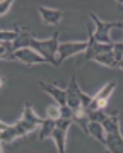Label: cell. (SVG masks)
I'll list each match as a JSON object with an SVG mask.
<instances>
[{
  "label": "cell",
  "mask_w": 123,
  "mask_h": 153,
  "mask_svg": "<svg viewBox=\"0 0 123 153\" xmlns=\"http://www.w3.org/2000/svg\"><path fill=\"white\" fill-rule=\"evenodd\" d=\"M115 88H116V82H110L106 85H103L99 92L92 95V102H91L89 109L87 111H104V107L108 105V100L111 97V94L115 92Z\"/></svg>",
  "instance_id": "cell-8"
},
{
  "label": "cell",
  "mask_w": 123,
  "mask_h": 153,
  "mask_svg": "<svg viewBox=\"0 0 123 153\" xmlns=\"http://www.w3.org/2000/svg\"><path fill=\"white\" fill-rule=\"evenodd\" d=\"M39 16H41V21L45 24H50V26H58L62 22V17H63V12L58 10V9H48V7H39Z\"/></svg>",
  "instance_id": "cell-12"
},
{
  "label": "cell",
  "mask_w": 123,
  "mask_h": 153,
  "mask_svg": "<svg viewBox=\"0 0 123 153\" xmlns=\"http://www.w3.org/2000/svg\"><path fill=\"white\" fill-rule=\"evenodd\" d=\"M91 102H92V97L80 90L75 76H72L70 83H68V87H67V105L74 112H77V114H86L87 109H89Z\"/></svg>",
  "instance_id": "cell-2"
},
{
  "label": "cell",
  "mask_w": 123,
  "mask_h": 153,
  "mask_svg": "<svg viewBox=\"0 0 123 153\" xmlns=\"http://www.w3.org/2000/svg\"><path fill=\"white\" fill-rule=\"evenodd\" d=\"M14 53H16V49H14L12 43H2V46H0V58L2 60H14Z\"/></svg>",
  "instance_id": "cell-19"
},
{
  "label": "cell",
  "mask_w": 123,
  "mask_h": 153,
  "mask_svg": "<svg viewBox=\"0 0 123 153\" xmlns=\"http://www.w3.org/2000/svg\"><path fill=\"white\" fill-rule=\"evenodd\" d=\"M58 38H60V31H55L50 39L41 41V39L34 38L33 43H31V48H33L36 53H39V55L43 56V58L53 66H58V63H56L58 48H60V41H58Z\"/></svg>",
  "instance_id": "cell-3"
},
{
  "label": "cell",
  "mask_w": 123,
  "mask_h": 153,
  "mask_svg": "<svg viewBox=\"0 0 123 153\" xmlns=\"http://www.w3.org/2000/svg\"><path fill=\"white\" fill-rule=\"evenodd\" d=\"M89 46H87V49H86V53L82 55V58L77 61V66L84 65V63H87V61H96V58L101 55V53H106V51H111L113 49V44H101L96 41L94 38V31H91L89 33Z\"/></svg>",
  "instance_id": "cell-6"
},
{
  "label": "cell",
  "mask_w": 123,
  "mask_h": 153,
  "mask_svg": "<svg viewBox=\"0 0 123 153\" xmlns=\"http://www.w3.org/2000/svg\"><path fill=\"white\" fill-rule=\"evenodd\" d=\"M45 123V117H39L33 112L31 109V104H26L24 105V112H22V119L17 121L14 128H16V133H17V138H22L29 133H33L34 129L41 128V124Z\"/></svg>",
  "instance_id": "cell-4"
},
{
  "label": "cell",
  "mask_w": 123,
  "mask_h": 153,
  "mask_svg": "<svg viewBox=\"0 0 123 153\" xmlns=\"http://www.w3.org/2000/svg\"><path fill=\"white\" fill-rule=\"evenodd\" d=\"M96 61L99 65H104V66H110V68H116V61H115V55H113V49L111 51H106V53H101Z\"/></svg>",
  "instance_id": "cell-17"
},
{
  "label": "cell",
  "mask_w": 123,
  "mask_h": 153,
  "mask_svg": "<svg viewBox=\"0 0 123 153\" xmlns=\"http://www.w3.org/2000/svg\"><path fill=\"white\" fill-rule=\"evenodd\" d=\"M38 85L41 87L43 92L51 95V99H55L56 105H60V107H65V105H67V88L58 87L56 83H46V82H43V80H39Z\"/></svg>",
  "instance_id": "cell-10"
},
{
  "label": "cell",
  "mask_w": 123,
  "mask_h": 153,
  "mask_svg": "<svg viewBox=\"0 0 123 153\" xmlns=\"http://www.w3.org/2000/svg\"><path fill=\"white\" fill-rule=\"evenodd\" d=\"M12 5V0H4V2H0V16H5V12L10 9Z\"/></svg>",
  "instance_id": "cell-22"
},
{
  "label": "cell",
  "mask_w": 123,
  "mask_h": 153,
  "mask_svg": "<svg viewBox=\"0 0 123 153\" xmlns=\"http://www.w3.org/2000/svg\"><path fill=\"white\" fill-rule=\"evenodd\" d=\"M113 55H115V61H116V68H123V43L113 44Z\"/></svg>",
  "instance_id": "cell-20"
},
{
  "label": "cell",
  "mask_w": 123,
  "mask_h": 153,
  "mask_svg": "<svg viewBox=\"0 0 123 153\" xmlns=\"http://www.w3.org/2000/svg\"><path fill=\"white\" fill-rule=\"evenodd\" d=\"M89 43L87 41H77V43H60V48H58V56H56V63L58 66L62 65V61H65L67 58L74 55H79V53H86Z\"/></svg>",
  "instance_id": "cell-7"
},
{
  "label": "cell",
  "mask_w": 123,
  "mask_h": 153,
  "mask_svg": "<svg viewBox=\"0 0 123 153\" xmlns=\"http://www.w3.org/2000/svg\"><path fill=\"white\" fill-rule=\"evenodd\" d=\"M0 126H2L0 138H2V143H4V145H9V143H12L14 140H17V133H16V128H14V124H5V123H0Z\"/></svg>",
  "instance_id": "cell-16"
},
{
  "label": "cell",
  "mask_w": 123,
  "mask_h": 153,
  "mask_svg": "<svg viewBox=\"0 0 123 153\" xmlns=\"http://www.w3.org/2000/svg\"><path fill=\"white\" fill-rule=\"evenodd\" d=\"M86 133L91 134L94 140H98V141L104 146V143H106V131H104V128H103L101 123H89V124H87V131Z\"/></svg>",
  "instance_id": "cell-14"
},
{
  "label": "cell",
  "mask_w": 123,
  "mask_h": 153,
  "mask_svg": "<svg viewBox=\"0 0 123 153\" xmlns=\"http://www.w3.org/2000/svg\"><path fill=\"white\" fill-rule=\"evenodd\" d=\"M19 33H21V27L19 26H16L14 31H2L0 33V41L2 43H14L17 39V36H19Z\"/></svg>",
  "instance_id": "cell-18"
},
{
  "label": "cell",
  "mask_w": 123,
  "mask_h": 153,
  "mask_svg": "<svg viewBox=\"0 0 123 153\" xmlns=\"http://www.w3.org/2000/svg\"><path fill=\"white\" fill-rule=\"evenodd\" d=\"M33 39H34V34L31 33V31H28V29H21V33H19V36H17L16 41L12 43V46H14L16 51L24 49V48H31Z\"/></svg>",
  "instance_id": "cell-13"
},
{
  "label": "cell",
  "mask_w": 123,
  "mask_h": 153,
  "mask_svg": "<svg viewBox=\"0 0 123 153\" xmlns=\"http://www.w3.org/2000/svg\"><path fill=\"white\" fill-rule=\"evenodd\" d=\"M89 16H91V19L94 21V24H96V29H94L96 41L101 43V44H113L110 33H111V29L123 27V21H120V22H104V21H101L94 12H91Z\"/></svg>",
  "instance_id": "cell-5"
},
{
  "label": "cell",
  "mask_w": 123,
  "mask_h": 153,
  "mask_svg": "<svg viewBox=\"0 0 123 153\" xmlns=\"http://www.w3.org/2000/svg\"><path fill=\"white\" fill-rule=\"evenodd\" d=\"M56 128V121L55 119H50V117H45V123L41 124V128H39V141H43V140H46V138H51L53 136V131H55Z\"/></svg>",
  "instance_id": "cell-15"
},
{
  "label": "cell",
  "mask_w": 123,
  "mask_h": 153,
  "mask_svg": "<svg viewBox=\"0 0 123 153\" xmlns=\"http://www.w3.org/2000/svg\"><path fill=\"white\" fill-rule=\"evenodd\" d=\"M74 124L72 119H58L56 121V128L53 131V141H55L56 148H58V153H65V146H67V133L68 128Z\"/></svg>",
  "instance_id": "cell-9"
},
{
  "label": "cell",
  "mask_w": 123,
  "mask_h": 153,
  "mask_svg": "<svg viewBox=\"0 0 123 153\" xmlns=\"http://www.w3.org/2000/svg\"><path fill=\"white\" fill-rule=\"evenodd\" d=\"M14 60L22 61V63H26L28 66L48 63V61H46L43 56L39 55V53H36L33 48H24V49H19V51H16V53H14Z\"/></svg>",
  "instance_id": "cell-11"
},
{
  "label": "cell",
  "mask_w": 123,
  "mask_h": 153,
  "mask_svg": "<svg viewBox=\"0 0 123 153\" xmlns=\"http://www.w3.org/2000/svg\"><path fill=\"white\" fill-rule=\"evenodd\" d=\"M103 128L106 131V148L108 153H123V136L120 131V117L118 112L108 116L106 119L103 121Z\"/></svg>",
  "instance_id": "cell-1"
},
{
  "label": "cell",
  "mask_w": 123,
  "mask_h": 153,
  "mask_svg": "<svg viewBox=\"0 0 123 153\" xmlns=\"http://www.w3.org/2000/svg\"><path fill=\"white\" fill-rule=\"evenodd\" d=\"M46 112H48V114H46V117H50V119L58 121L62 117V107H60V105H50Z\"/></svg>",
  "instance_id": "cell-21"
}]
</instances>
